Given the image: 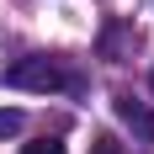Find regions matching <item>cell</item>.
<instances>
[{"label":"cell","instance_id":"obj_1","mask_svg":"<svg viewBox=\"0 0 154 154\" xmlns=\"http://www.w3.org/2000/svg\"><path fill=\"white\" fill-rule=\"evenodd\" d=\"M5 85L11 91H64V85H75V75L64 69V59L32 53V59H21V64L5 69Z\"/></svg>","mask_w":154,"mask_h":154},{"label":"cell","instance_id":"obj_2","mask_svg":"<svg viewBox=\"0 0 154 154\" xmlns=\"http://www.w3.org/2000/svg\"><path fill=\"white\" fill-rule=\"evenodd\" d=\"M117 117H122V122H133L143 138H154V112L143 106V101H133V96H117Z\"/></svg>","mask_w":154,"mask_h":154},{"label":"cell","instance_id":"obj_3","mask_svg":"<svg viewBox=\"0 0 154 154\" xmlns=\"http://www.w3.org/2000/svg\"><path fill=\"white\" fill-rule=\"evenodd\" d=\"M21 122H27V117H21L16 106H0V138H11V133H21Z\"/></svg>","mask_w":154,"mask_h":154},{"label":"cell","instance_id":"obj_4","mask_svg":"<svg viewBox=\"0 0 154 154\" xmlns=\"http://www.w3.org/2000/svg\"><path fill=\"white\" fill-rule=\"evenodd\" d=\"M91 154H122V143L112 138V133H96V138H91Z\"/></svg>","mask_w":154,"mask_h":154},{"label":"cell","instance_id":"obj_5","mask_svg":"<svg viewBox=\"0 0 154 154\" xmlns=\"http://www.w3.org/2000/svg\"><path fill=\"white\" fill-rule=\"evenodd\" d=\"M21 154H64V143L59 138H37V143H27Z\"/></svg>","mask_w":154,"mask_h":154},{"label":"cell","instance_id":"obj_6","mask_svg":"<svg viewBox=\"0 0 154 154\" xmlns=\"http://www.w3.org/2000/svg\"><path fill=\"white\" fill-rule=\"evenodd\" d=\"M149 85H154V69H149Z\"/></svg>","mask_w":154,"mask_h":154}]
</instances>
